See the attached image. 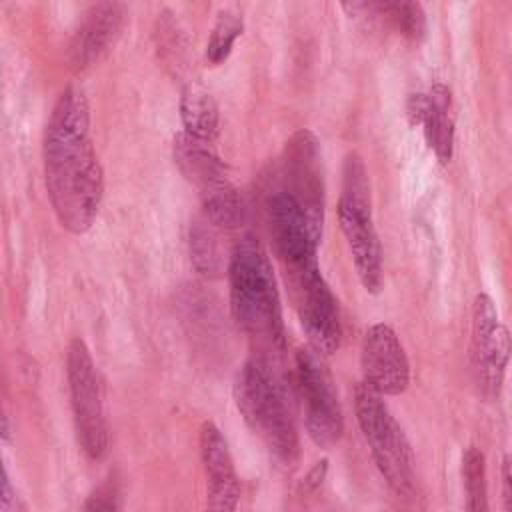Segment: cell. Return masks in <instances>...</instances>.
<instances>
[{"mask_svg": "<svg viewBox=\"0 0 512 512\" xmlns=\"http://www.w3.org/2000/svg\"><path fill=\"white\" fill-rule=\"evenodd\" d=\"M264 210L286 278L318 270L324 186L318 138L302 128L288 142L268 178Z\"/></svg>", "mask_w": 512, "mask_h": 512, "instance_id": "6da1fadb", "label": "cell"}, {"mask_svg": "<svg viewBox=\"0 0 512 512\" xmlns=\"http://www.w3.org/2000/svg\"><path fill=\"white\" fill-rule=\"evenodd\" d=\"M44 174L58 222L72 234L90 230L104 178L90 138L88 100L76 86H68L52 108L44 136Z\"/></svg>", "mask_w": 512, "mask_h": 512, "instance_id": "7a4b0ae2", "label": "cell"}, {"mask_svg": "<svg viewBox=\"0 0 512 512\" xmlns=\"http://www.w3.org/2000/svg\"><path fill=\"white\" fill-rule=\"evenodd\" d=\"M230 310L250 338L262 346H284L280 292L266 248L254 234H244L232 248L228 262Z\"/></svg>", "mask_w": 512, "mask_h": 512, "instance_id": "3957f363", "label": "cell"}, {"mask_svg": "<svg viewBox=\"0 0 512 512\" xmlns=\"http://www.w3.org/2000/svg\"><path fill=\"white\" fill-rule=\"evenodd\" d=\"M232 392L238 412L276 466L294 468L300 458V438L284 388L270 364L260 356L250 358L238 370Z\"/></svg>", "mask_w": 512, "mask_h": 512, "instance_id": "277c9868", "label": "cell"}, {"mask_svg": "<svg viewBox=\"0 0 512 512\" xmlns=\"http://www.w3.org/2000/svg\"><path fill=\"white\" fill-rule=\"evenodd\" d=\"M338 222L364 290L370 294L380 292L382 248L372 218L368 172L358 152H350L344 158Z\"/></svg>", "mask_w": 512, "mask_h": 512, "instance_id": "5b68a950", "label": "cell"}, {"mask_svg": "<svg viewBox=\"0 0 512 512\" xmlns=\"http://www.w3.org/2000/svg\"><path fill=\"white\" fill-rule=\"evenodd\" d=\"M354 410L372 460L390 490L398 496L412 494L416 480L414 452L382 394L360 382L354 390Z\"/></svg>", "mask_w": 512, "mask_h": 512, "instance_id": "8992f818", "label": "cell"}, {"mask_svg": "<svg viewBox=\"0 0 512 512\" xmlns=\"http://www.w3.org/2000/svg\"><path fill=\"white\" fill-rule=\"evenodd\" d=\"M66 376L78 442L90 458L100 460L108 450L104 394L96 364L88 346L80 338H74L68 344Z\"/></svg>", "mask_w": 512, "mask_h": 512, "instance_id": "52a82bcc", "label": "cell"}, {"mask_svg": "<svg viewBox=\"0 0 512 512\" xmlns=\"http://www.w3.org/2000/svg\"><path fill=\"white\" fill-rule=\"evenodd\" d=\"M296 388L302 402L304 424L310 440L328 450L344 432V414L332 376L320 354L312 348L296 352Z\"/></svg>", "mask_w": 512, "mask_h": 512, "instance_id": "ba28073f", "label": "cell"}, {"mask_svg": "<svg viewBox=\"0 0 512 512\" xmlns=\"http://www.w3.org/2000/svg\"><path fill=\"white\" fill-rule=\"evenodd\" d=\"M510 360V334L500 322L494 300L480 292L472 304L470 366L480 394L488 400L500 396Z\"/></svg>", "mask_w": 512, "mask_h": 512, "instance_id": "9c48e42d", "label": "cell"}, {"mask_svg": "<svg viewBox=\"0 0 512 512\" xmlns=\"http://www.w3.org/2000/svg\"><path fill=\"white\" fill-rule=\"evenodd\" d=\"M294 310L310 348L320 356H330L340 348L342 322L334 292L324 280L320 268L288 280Z\"/></svg>", "mask_w": 512, "mask_h": 512, "instance_id": "30bf717a", "label": "cell"}, {"mask_svg": "<svg viewBox=\"0 0 512 512\" xmlns=\"http://www.w3.org/2000/svg\"><path fill=\"white\" fill-rule=\"evenodd\" d=\"M362 382L382 396H398L410 384V362L392 326L372 324L360 348Z\"/></svg>", "mask_w": 512, "mask_h": 512, "instance_id": "8fae6325", "label": "cell"}, {"mask_svg": "<svg viewBox=\"0 0 512 512\" xmlns=\"http://www.w3.org/2000/svg\"><path fill=\"white\" fill-rule=\"evenodd\" d=\"M126 24L122 0H98L90 6L70 42V62L76 70L96 64L120 38Z\"/></svg>", "mask_w": 512, "mask_h": 512, "instance_id": "7c38bea8", "label": "cell"}, {"mask_svg": "<svg viewBox=\"0 0 512 512\" xmlns=\"http://www.w3.org/2000/svg\"><path fill=\"white\" fill-rule=\"evenodd\" d=\"M200 456L206 474V504L210 510H234L240 498V482L226 438L214 422L200 428Z\"/></svg>", "mask_w": 512, "mask_h": 512, "instance_id": "4fadbf2b", "label": "cell"}, {"mask_svg": "<svg viewBox=\"0 0 512 512\" xmlns=\"http://www.w3.org/2000/svg\"><path fill=\"white\" fill-rule=\"evenodd\" d=\"M210 144L212 142L198 140L186 132H180L174 138V162L184 178L192 182L202 196L230 184L226 166Z\"/></svg>", "mask_w": 512, "mask_h": 512, "instance_id": "5bb4252c", "label": "cell"}, {"mask_svg": "<svg viewBox=\"0 0 512 512\" xmlns=\"http://www.w3.org/2000/svg\"><path fill=\"white\" fill-rule=\"evenodd\" d=\"M428 104L420 122L424 138L440 164H448L454 150V116H452V94L442 82H436L428 92Z\"/></svg>", "mask_w": 512, "mask_h": 512, "instance_id": "9a60e30c", "label": "cell"}, {"mask_svg": "<svg viewBox=\"0 0 512 512\" xmlns=\"http://www.w3.org/2000/svg\"><path fill=\"white\" fill-rule=\"evenodd\" d=\"M180 118L184 132L212 142L218 134V106L214 98L200 86H188L180 98Z\"/></svg>", "mask_w": 512, "mask_h": 512, "instance_id": "2e32d148", "label": "cell"}, {"mask_svg": "<svg viewBox=\"0 0 512 512\" xmlns=\"http://www.w3.org/2000/svg\"><path fill=\"white\" fill-rule=\"evenodd\" d=\"M372 6L384 16L396 32L404 38L420 42L426 34V14L418 0H370Z\"/></svg>", "mask_w": 512, "mask_h": 512, "instance_id": "e0dca14e", "label": "cell"}, {"mask_svg": "<svg viewBox=\"0 0 512 512\" xmlns=\"http://www.w3.org/2000/svg\"><path fill=\"white\" fill-rule=\"evenodd\" d=\"M462 480L466 492V510H488V486H486V458L478 446H468L462 454Z\"/></svg>", "mask_w": 512, "mask_h": 512, "instance_id": "ac0fdd59", "label": "cell"}, {"mask_svg": "<svg viewBox=\"0 0 512 512\" xmlns=\"http://www.w3.org/2000/svg\"><path fill=\"white\" fill-rule=\"evenodd\" d=\"M204 200V210H206V220L212 226L220 228H236L244 220V202L238 190L228 184L216 192H210L202 196Z\"/></svg>", "mask_w": 512, "mask_h": 512, "instance_id": "d6986e66", "label": "cell"}, {"mask_svg": "<svg viewBox=\"0 0 512 512\" xmlns=\"http://www.w3.org/2000/svg\"><path fill=\"white\" fill-rule=\"evenodd\" d=\"M190 258L194 262V268L206 276H216L220 272L222 258L208 220L194 222V226L190 228Z\"/></svg>", "mask_w": 512, "mask_h": 512, "instance_id": "ffe728a7", "label": "cell"}, {"mask_svg": "<svg viewBox=\"0 0 512 512\" xmlns=\"http://www.w3.org/2000/svg\"><path fill=\"white\" fill-rule=\"evenodd\" d=\"M242 28H244L242 18H238L236 14L224 12L218 16V22L212 28V34L206 46V60L212 66L222 64L230 56L236 38L242 34Z\"/></svg>", "mask_w": 512, "mask_h": 512, "instance_id": "44dd1931", "label": "cell"}, {"mask_svg": "<svg viewBox=\"0 0 512 512\" xmlns=\"http://www.w3.org/2000/svg\"><path fill=\"white\" fill-rule=\"evenodd\" d=\"M326 474H328V460H326V458H322V460H318V462L308 470V474L300 480V484H298V492H300V494L316 492V490L320 488V484L324 482Z\"/></svg>", "mask_w": 512, "mask_h": 512, "instance_id": "7402d4cb", "label": "cell"}, {"mask_svg": "<svg viewBox=\"0 0 512 512\" xmlns=\"http://www.w3.org/2000/svg\"><path fill=\"white\" fill-rule=\"evenodd\" d=\"M116 508H118L116 490L110 484L98 488L84 504V510H116Z\"/></svg>", "mask_w": 512, "mask_h": 512, "instance_id": "603a6c76", "label": "cell"}, {"mask_svg": "<svg viewBox=\"0 0 512 512\" xmlns=\"http://www.w3.org/2000/svg\"><path fill=\"white\" fill-rule=\"evenodd\" d=\"M426 104H428V96L424 92H416L410 94L406 100V118L410 122V126H420L424 112H426Z\"/></svg>", "mask_w": 512, "mask_h": 512, "instance_id": "cb8c5ba5", "label": "cell"}, {"mask_svg": "<svg viewBox=\"0 0 512 512\" xmlns=\"http://www.w3.org/2000/svg\"><path fill=\"white\" fill-rule=\"evenodd\" d=\"M502 498H504V508L512 510V472H510V456L508 454L502 460Z\"/></svg>", "mask_w": 512, "mask_h": 512, "instance_id": "d4e9b609", "label": "cell"}, {"mask_svg": "<svg viewBox=\"0 0 512 512\" xmlns=\"http://www.w3.org/2000/svg\"><path fill=\"white\" fill-rule=\"evenodd\" d=\"M10 506H12V490H10L6 472H4L2 462H0V510L10 508Z\"/></svg>", "mask_w": 512, "mask_h": 512, "instance_id": "484cf974", "label": "cell"}, {"mask_svg": "<svg viewBox=\"0 0 512 512\" xmlns=\"http://www.w3.org/2000/svg\"><path fill=\"white\" fill-rule=\"evenodd\" d=\"M340 4H342V8H344V12L352 18V16H358V14H360V10L364 8L366 0H340Z\"/></svg>", "mask_w": 512, "mask_h": 512, "instance_id": "4316f807", "label": "cell"}]
</instances>
